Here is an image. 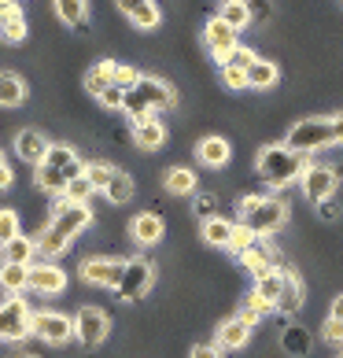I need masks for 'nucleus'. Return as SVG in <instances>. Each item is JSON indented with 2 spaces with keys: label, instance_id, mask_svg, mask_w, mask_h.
<instances>
[{
  "label": "nucleus",
  "instance_id": "nucleus-18",
  "mask_svg": "<svg viewBox=\"0 0 343 358\" xmlns=\"http://www.w3.org/2000/svg\"><path fill=\"white\" fill-rule=\"evenodd\" d=\"M133 144L140 152H159L166 144V122H163V118H155V115L133 122Z\"/></svg>",
  "mask_w": 343,
  "mask_h": 358
},
{
  "label": "nucleus",
  "instance_id": "nucleus-15",
  "mask_svg": "<svg viewBox=\"0 0 343 358\" xmlns=\"http://www.w3.org/2000/svg\"><path fill=\"white\" fill-rule=\"evenodd\" d=\"M48 148H52V141L41 134V129H22V134H15V155L30 166H41Z\"/></svg>",
  "mask_w": 343,
  "mask_h": 358
},
{
  "label": "nucleus",
  "instance_id": "nucleus-33",
  "mask_svg": "<svg viewBox=\"0 0 343 358\" xmlns=\"http://www.w3.org/2000/svg\"><path fill=\"white\" fill-rule=\"evenodd\" d=\"M56 15L67 26L85 30V26H89V4H85V0H56Z\"/></svg>",
  "mask_w": 343,
  "mask_h": 358
},
{
  "label": "nucleus",
  "instance_id": "nucleus-54",
  "mask_svg": "<svg viewBox=\"0 0 343 358\" xmlns=\"http://www.w3.org/2000/svg\"><path fill=\"white\" fill-rule=\"evenodd\" d=\"M22 358H37V355H22Z\"/></svg>",
  "mask_w": 343,
  "mask_h": 358
},
{
  "label": "nucleus",
  "instance_id": "nucleus-20",
  "mask_svg": "<svg viewBox=\"0 0 343 358\" xmlns=\"http://www.w3.org/2000/svg\"><path fill=\"white\" fill-rule=\"evenodd\" d=\"M281 273H284V292H281L277 310H281V314H299L302 310V299H307V288H302L299 273L292 266H281Z\"/></svg>",
  "mask_w": 343,
  "mask_h": 358
},
{
  "label": "nucleus",
  "instance_id": "nucleus-12",
  "mask_svg": "<svg viewBox=\"0 0 343 358\" xmlns=\"http://www.w3.org/2000/svg\"><path fill=\"white\" fill-rule=\"evenodd\" d=\"M203 45H207L210 56L226 67V59L233 56V48L240 45V41H236V30H229V26L214 15V19H207V26H203Z\"/></svg>",
  "mask_w": 343,
  "mask_h": 358
},
{
  "label": "nucleus",
  "instance_id": "nucleus-48",
  "mask_svg": "<svg viewBox=\"0 0 343 358\" xmlns=\"http://www.w3.org/2000/svg\"><path fill=\"white\" fill-rule=\"evenodd\" d=\"M318 215H321L325 222L340 218V203H336V196H333V200H321V203H318Z\"/></svg>",
  "mask_w": 343,
  "mask_h": 358
},
{
  "label": "nucleus",
  "instance_id": "nucleus-3",
  "mask_svg": "<svg viewBox=\"0 0 343 358\" xmlns=\"http://www.w3.org/2000/svg\"><path fill=\"white\" fill-rule=\"evenodd\" d=\"M236 210H240V225H247L255 236H270L284 229L288 215H292V207L281 196H244Z\"/></svg>",
  "mask_w": 343,
  "mask_h": 358
},
{
  "label": "nucleus",
  "instance_id": "nucleus-53",
  "mask_svg": "<svg viewBox=\"0 0 343 358\" xmlns=\"http://www.w3.org/2000/svg\"><path fill=\"white\" fill-rule=\"evenodd\" d=\"M4 163H8V159H4V152H0V166H4Z\"/></svg>",
  "mask_w": 343,
  "mask_h": 358
},
{
  "label": "nucleus",
  "instance_id": "nucleus-56",
  "mask_svg": "<svg viewBox=\"0 0 343 358\" xmlns=\"http://www.w3.org/2000/svg\"><path fill=\"white\" fill-rule=\"evenodd\" d=\"M340 358H343V355H340Z\"/></svg>",
  "mask_w": 343,
  "mask_h": 358
},
{
  "label": "nucleus",
  "instance_id": "nucleus-35",
  "mask_svg": "<svg viewBox=\"0 0 343 358\" xmlns=\"http://www.w3.org/2000/svg\"><path fill=\"white\" fill-rule=\"evenodd\" d=\"M92 196H96V189H92V181L82 174V178H74V181L67 185V192H63L59 200H63V203H89Z\"/></svg>",
  "mask_w": 343,
  "mask_h": 358
},
{
  "label": "nucleus",
  "instance_id": "nucleus-29",
  "mask_svg": "<svg viewBox=\"0 0 343 358\" xmlns=\"http://www.w3.org/2000/svg\"><path fill=\"white\" fill-rule=\"evenodd\" d=\"M133 192H137L133 178H129L126 170H118V166H115V174H111V185H108V189H103V196H108V203L122 207V203H129V200H133Z\"/></svg>",
  "mask_w": 343,
  "mask_h": 358
},
{
  "label": "nucleus",
  "instance_id": "nucleus-47",
  "mask_svg": "<svg viewBox=\"0 0 343 358\" xmlns=\"http://www.w3.org/2000/svg\"><path fill=\"white\" fill-rule=\"evenodd\" d=\"M244 307H247V310H255L258 317H266V314H273V310H277L273 303H266V299H258L255 292H251V296H247V303H244Z\"/></svg>",
  "mask_w": 343,
  "mask_h": 358
},
{
  "label": "nucleus",
  "instance_id": "nucleus-8",
  "mask_svg": "<svg viewBox=\"0 0 343 358\" xmlns=\"http://www.w3.org/2000/svg\"><path fill=\"white\" fill-rule=\"evenodd\" d=\"M34 336L45 340V343H52V348H63V343L78 340L74 317L59 314V310H37V314H34Z\"/></svg>",
  "mask_w": 343,
  "mask_h": 358
},
{
  "label": "nucleus",
  "instance_id": "nucleus-44",
  "mask_svg": "<svg viewBox=\"0 0 343 358\" xmlns=\"http://www.w3.org/2000/svg\"><path fill=\"white\" fill-rule=\"evenodd\" d=\"M247 11H251V22H270L273 19V0H247Z\"/></svg>",
  "mask_w": 343,
  "mask_h": 358
},
{
  "label": "nucleus",
  "instance_id": "nucleus-11",
  "mask_svg": "<svg viewBox=\"0 0 343 358\" xmlns=\"http://www.w3.org/2000/svg\"><path fill=\"white\" fill-rule=\"evenodd\" d=\"M122 270H126V259H85L82 262V281L85 285H96V288H115L122 281Z\"/></svg>",
  "mask_w": 343,
  "mask_h": 358
},
{
  "label": "nucleus",
  "instance_id": "nucleus-51",
  "mask_svg": "<svg viewBox=\"0 0 343 358\" xmlns=\"http://www.w3.org/2000/svg\"><path fill=\"white\" fill-rule=\"evenodd\" d=\"M328 317H336V322H343V296L333 299V307H328Z\"/></svg>",
  "mask_w": 343,
  "mask_h": 358
},
{
  "label": "nucleus",
  "instance_id": "nucleus-50",
  "mask_svg": "<svg viewBox=\"0 0 343 358\" xmlns=\"http://www.w3.org/2000/svg\"><path fill=\"white\" fill-rule=\"evenodd\" d=\"M333 144H343V111L333 115Z\"/></svg>",
  "mask_w": 343,
  "mask_h": 358
},
{
  "label": "nucleus",
  "instance_id": "nucleus-41",
  "mask_svg": "<svg viewBox=\"0 0 343 358\" xmlns=\"http://www.w3.org/2000/svg\"><path fill=\"white\" fill-rule=\"evenodd\" d=\"M221 85H226V89H233V92L247 89V71H236V67H221Z\"/></svg>",
  "mask_w": 343,
  "mask_h": 358
},
{
  "label": "nucleus",
  "instance_id": "nucleus-34",
  "mask_svg": "<svg viewBox=\"0 0 343 358\" xmlns=\"http://www.w3.org/2000/svg\"><path fill=\"white\" fill-rule=\"evenodd\" d=\"M281 348H284V355H295V358L310 355V333L302 325H288L281 333Z\"/></svg>",
  "mask_w": 343,
  "mask_h": 358
},
{
  "label": "nucleus",
  "instance_id": "nucleus-38",
  "mask_svg": "<svg viewBox=\"0 0 343 358\" xmlns=\"http://www.w3.org/2000/svg\"><path fill=\"white\" fill-rule=\"evenodd\" d=\"M111 174H115V166H108V163H85V178L92 181L96 192H103L111 185Z\"/></svg>",
  "mask_w": 343,
  "mask_h": 358
},
{
  "label": "nucleus",
  "instance_id": "nucleus-37",
  "mask_svg": "<svg viewBox=\"0 0 343 358\" xmlns=\"http://www.w3.org/2000/svg\"><path fill=\"white\" fill-rule=\"evenodd\" d=\"M15 236H22V229H19V215H15L11 207H0V248L11 244Z\"/></svg>",
  "mask_w": 343,
  "mask_h": 358
},
{
  "label": "nucleus",
  "instance_id": "nucleus-49",
  "mask_svg": "<svg viewBox=\"0 0 343 358\" xmlns=\"http://www.w3.org/2000/svg\"><path fill=\"white\" fill-rule=\"evenodd\" d=\"M11 185H15V170H11V166L4 163V166H0V192L11 189Z\"/></svg>",
  "mask_w": 343,
  "mask_h": 358
},
{
  "label": "nucleus",
  "instance_id": "nucleus-40",
  "mask_svg": "<svg viewBox=\"0 0 343 358\" xmlns=\"http://www.w3.org/2000/svg\"><path fill=\"white\" fill-rule=\"evenodd\" d=\"M258 56H255V52L251 48H244V45H236L233 48V56L226 59V67H236V71H247V67H251V63H255Z\"/></svg>",
  "mask_w": 343,
  "mask_h": 358
},
{
  "label": "nucleus",
  "instance_id": "nucleus-52",
  "mask_svg": "<svg viewBox=\"0 0 343 358\" xmlns=\"http://www.w3.org/2000/svg\"><path fill=\"white\" fill-rule=\"evenodd\" d=\"M240 317H244V322H247V325H251V329H255V325L262 322V317H258L255 310H247V307H240Z\"/></svg>",
  "mask_w": 343,
  "mask_h": 358
},
{
  "label": "nucleus",
  "instance_id": "nucleus-43",
  "mask_svg": "<svg viewBox=\"0 0 343 358\" xmlns=\"http://www.w3.org/2000/svg\"><path fill=\"white\" fill-rule=\"evenodd\" d=\"M321 336H325V343H333V348H343V322H336V317H325Z\"/></svg>",
  "mask_w": 343,
  "mask_h": 358
},
{
  "label": "nucleus",
  "instance_id": "nucleus-13",
  "mask_svg": "<svg viewBox=\"0 0 343 358\" xmlns=\"http://www.w3.org/2000/svg\"><path fill=\"white\" fill-rule=\"evenodd\" d=\"M63 288H67V273H63L56 262L37 259L30 266V292H37V296H59Z\"/></svg>",
  "mask_w": 343,
  "mask_h": 358
},
{
  "label": "nucleus",
  "instance_id": "nucleus-5",
  "mask_svg": "<svg viewBox=\"0 0 343 358\" xmlns=\"http://www.w3.org/2000/svg\"><path fill=\"white\" fill-rule=\"evenodd\" d=\"M328 144H333V118H321V115L299 118L284 137V148H292L299 155H314V152L328 148Z\"/></svg>",
  "mask_w": 343,
  "mask_h": 358
},
{
  "label": "nucleus",
  "instance_id": "nucleus-36",
  "mask_svg": "<svg viewBox=\"0 0 343 358\" xmlns=\"http://www.w3.org/2000/svg\"><path fill=\"white\" fill-rule=\"evenodd\" d=\"M255 244H258V236L247 229V225L236 222V229H233V236H229V248H226V251H233V255L240 259V255H247V251H251Z\"/></svg>",
  "mask_w": 343,
  "mask_h": 358
},
{
  "label": "nucleus",
  "instance_id": "nucleus-32",
  "mask_svg": "<svg viewBox=\"0 0 343 358\" xmlns=\"http://www.w3.org/2000/svg\"><path fill=\"white\" fill-rule=\"evenodd\" d=\"M218 19L229 26V30L240 34L247 22H251V11H247V0H226V4L218 8Z\"/></svg>",
  "mask_w": 343,
  "mask_h": 358
},
{
  "label": "nucleus",
  "instance_id": "nucleus-55",
  "mask_svg": "<svg viewBox=\"0 0 343 358\" xmlns=\"http://www.w3.org/2000/svg\"><path fill=\"white\" fill-rule=\"evenodd\" d=\"M0 4H4V0H0Z\"/></svg>",
  "mask_w": 343,
  "mask_h": 358
},
{
  "label": "nucleus",
  "instance_id": "nucleus-45",
  "mask_svg": "<svg viewBox=\"0 0 343 358\" xmlns=\"http://www.w3.org/2000/svg\"><path fill=\"white\" fill-rule=\"evenodd\" d=\"M100 103H103V108H111V111H122V108H126V89L111 85V89L100 96Z\"/></svg>",
  "mask_w": 343,
  "mask_h": 358
},
{
  "label": "nucleus",
  "instance_id": "nucleus-6",
  "mask_svg": "<svg viewBox=\"0 0 343 358\" xmlns=\"http://www.w3.org/2000/svg\"><path fill=\"white\" fill-rule=\"evenodd\" d=\"M152 285H155V262L137 255V259H126V270H122V281L115 285V296L122 303H137L152 292Z\"/></svg>",
  "mask_w": 343,
  "mask_h": 358
},
{
  "label": "nucleus",
  "instance_id": "nucleus-9",
  "mask_svg": "<svg viewBox=\"0 0 343 358\" xmlns=\"http://www.w3.org/2000/svg\"><path fill=\"white\" fill-rule=\"evenodd\" d=\"M299 185H302V196H307V200L318 207L321 200H333V196H336V189H340V174H336L333 166L310 163L307 170H302Z\"/></svg>",
  "mask_w": 343,
  "mask_h": 358
},
{
  "label": "nucleus",
  "instance_id": "nucleus-17",
  "mask_svg": "<svg viewBox=\"0 0 343 358\" xmlns=\"http://www.w3.org/2000/svg\"><path fill=\"white\" fill-rule=\"evenodd\" d=\"M251 333H255V329L247 325L240 314H236V317H226V322L218 325V336H214V343H218L221 351H240V348H247V340H251Z\"/></svg>",
  "mask_w": 343,
  "mask_h": 358
},
{
  "label": "nucleus",
  "instance_id": "nucleus-19",
  "mask_svg": "<svg viewBox=\"0 0 343 358\" xmlns=\"http://www.w3.org/2000/svg\"><path fill=\"white\" fill-rule=\"evenodd\" d=\"M196 155H200V163L207 170H226L229 166V159H233V148H229V141L226 137H203L200 144H196Z\"/></svg>",
  "mask_w": 343,
  "mask_h": 358
},
{
  "label": "nucleus",
  "instance_id": "nucleus-7",
  "mask_svg": "<svg viewBox=\"0 0 343 358\" xmlns=\"http://www.w3.org/2000/svg\"><path fill=\"white\" fill-rule=\"evenodd\" d=\"M26 336H34V310L22 296H8L0 303V340L19 343Z\"/></svg>",
  "mask_w": 343,
  "mask_h": 358
},
{
  "label": "nucleus",
  "instance_id": "nucleus-2",
  "mask_svg": "<svg viewBox=\"0 0 343 358\" xmlns=\"http://www.w3.org/2000/svg\"><path fill=\"white\" fill-rule=\"evenodd\" d=\"M307 166H310L307 155L284 148V141L281 144H266V148H258V155H255L258 178L266 185H273V189H288V185H295Z\"/></svg>",
  "mask_w": 343,
  "mask_h": 358
},
{
  "label": "nucleus",
  "instance_id": "nucleus-22",
  "mask_svg": "<svg viewBox=\"0 0 343 358\" xmlns=\"http://www.w3.org/2000/svg\"><path fill=\"white\" fill-rule=\"evenodd\" d=\"M115 67H118L115 59H100L96 67H92V71L85 74V82H82V85H85L89 96H96V100H100L103 92H108V89L115 85Z\"/></svg>",
  "mask_w": 343,
  "mask_h": 358
},
{
  "label": "nucleus",
  "instance_id": "nucleus-25",
  "mask_svg": "<svg viewBox=\"0 0 343 358\" xmlns=\"http://www.w3.org/2000/svg\"><path fill=\"white\" fill-rule=\"evenodd\" d=\"M0 288L8 296H22L30 288V266H15V262H0Z\"/></svg>",
  "mask_w": 343,
  "mask_h": 358
},
{
  "label": "nucleus",
  "instance_id": "nucleus-1",
  "mask_svg": "<svg viewBox=\"0 0 343 358\" xmlns=\"http://www.w3.org/2000/svg\"><path fill=\"white\" fill-rule=\"evenodd\" d=\"M89 225H92L89 203H63V200H56V210H52L48 225L34 236V241H37V255L52 262L56 255H63V251L71 248L74 236H82Z\"/></svg>",
  "mask_w": 343,
  "mask_h": 358
},
{
  "label": "nucleus",
  "instance_id": "nucleus-28",
  "mask_svg": "<svg viewBox=\"0 0 343 358\" xmlns=\"http://www.w3.org/2000/svg\"><path fill=\"white\" fill-rule=\"evenodd\" d=\"M163 185H166L170 196H192L200 181H196V174H192L189 166H170L166 174H163Z\"/></svg>",
  "mask_w": 343,
  "mask_h": 358
},
{
  "label": "nucleus",
  "instance_id": "nucleus-10",
  "mask_svg": "<svg viewBox=\"0 0 343 358\" xmlns=\"http://www.w3.org/2000/svg\"><path fill=\"white\" fill-rule=\"evenodd\" d=\"M74 333H78V343H82V348H100V343L108 340V333H111L108 310L82 307V310H78V317H74Z\"/></svg>",
  "mask_w": 343,
  "mask_h": 358
},
{
  "label": "nucleus",
  "instance_id": "nucleus-27",
  "mask_svg": "<svg viewBox=\"0 0 343 358\" xmlns=\"http://www.w3.org/2000/svg\"><path fill=\"white\" fill-rule=\"evenodd\" d=\"M26 100V82L15 71H0V108H19Z\"/></svg>",
  "mask_w": 343,
  "mask_h": 358
},
{
  "label": "nucleus",
  "instance_id": "nucleus-14",
  "mask_svg": "<svg viewBox=\"0 0 343 358\" xmlns=\"http://www.w3.org/2000/svg\"><path fill=\"white\" fill-rule=\"evenodd\" d=\"M115 4L137 30H155V26L163 22V11H159L155 0H115Z\"/></svg>",
  "mask_w": 343,
  "mask_h": 358
},
{
  "label": "nucleus",
  "instance_id": "nucleus-46",
  "mask_svg": "<svg viewBox=\"0 0 343 358\" xmlns=\"http://www.w3.org/2000/svg\"><path fill=\"white\" fill-rule=\"evenodd\" d=\"M189 358H226V351H221L218 343H196L189 351Z\"/></svg>",
  "mask_w": 343,
  "mask_h": 358
},
{
  "label": "nucleus",
  "instance_id": "nucleus-4",
  "mask_svg": "<svg viewBox=\"0 0 343 358\" xmlns=\"http://www.w3.org/2000/svg\"><path fill=\"white\" fill-rule=\"evenodd\" d=\"M177 103V92L170 82H163V78H148V74H140V82L126 92V115H129V122H140V118H148L155 115L159 108H174Z\"/></svg>",
  "mask_w": 343,
  "mask_h": 358
},
{
  "label": "nucleus",
  "instance_id": "nucleus-31",
  "mask_svg": "<svg viewBox=\"0 0 343 358\" xmlns=\"http://www.w3.org/2000/svg\"><path fill=\"white\" fill-rule=\"evenodd\" d=\"M255 296L258 299H266V303H281V292H284V273H281V266H277L273 273H262V277H255Z\"/></svg>",
  "mask_w": 343,
  "mask_h": 358
},
{
  "label": "nucleus",
  "instance_id": "nucleus-26",
  "mask_svg": "<svg viewBox=\"0 0 343 358\" xmlns=\"http://www.w3.org/2000/svg\"><path fill=\"white\" fill-rule=\"evenodd\" d=\"M281 82V67L270 59H255L251 67H247V89H273Z\"/></svg>",
  "mask_w": 343,
  "mask_h": 358
},
{
  "label": "nucleus",
  "instance_id": "nucleus-16",
  "mask_svg": "<svg viewBox=\"0 0 343 358\" xmlns=\"http://www.w3.org/2000/svg\"><path fill=\"white\" fill-rule=\"evenodd\" d=\"M163 233H166V225H163V218L155 215V210L133 215V222H129V236H133V244H140V248L159 244V241H163Z\"/></svg>",
  "mask_w": 343,
  "mask_h": 358
},
{
  "label": "nucleus",
  "instance_id": "nucleus-30",
  "mask_svg": "<svg viewBox=\"0 0 343 358\" xmlns=\"http://www.w3.org/2000/svg\"><path fill=\"white\" fill-rule=\"evenodd\" d=\"M240 266L247 270V273H255V277H262V273H273L277 266H273V251L266 248V244H255L251 251H247V255H240Z\"/></svg>",
  "mask_w": 343,
  "mask_h": 358
},
{
  "label": "nucleus",
  "instance_id": "nucleus-21",
  "mask_svg": "<svg viewBox=\"0 0 343 358\" xmlns=\"http://www.w3.org/2000/svg\"><path fill=\"white\" fill-rule=\"evenodd\" d=\"M34 185L41 192H48V196H59L67 192V185H71V174L67 170H56V166H48V163H41V166H34Z\"/></svg>",
  "mask_w": 343,
  "mask_h": 358
},
{
  "label": "nucleus",
  "instance_id": "nucleus-23",
  "mask_svg": "<svg viewBox=\"0 0 343 358\" xmlns=\"http://www.w3.org/2000/svg\"><path fill=\"white\" fill-rule=\"evenodd\" d=\"M0 259L15 262V266H34V262H37V241H34V236H15L11 244L0 248Z\"/></svg>",
  "mask_w": 343,
  "mask_h": 358
},
{
  "label": "nucleus",
  "instance_id": "nucleus-39",
  "mask_svg": "<svg viewBox=\"0 0 343 358\" xmlns=\"http://www.w3.org/2000/svg\"><path fill=\"white\" fill-rule=\"evenodd\" d=\"M192 215H200V222L218 218V196H210V192H196V200H192Z\"/></svg>",
  "mask_w": 343,
  "mask_h": 358
},
{
  "label": "nucleus",
  "instance_id": "nucleus-24",
  "mask_svg": "<svg viewBox=\"0 0 343 358\" xmlns=\"http://www.w3.org/2000/svg\"><path fill=\"white\" fill-rule=\"evenodd\" d=\"M233 229H236V222H229L226 215H218L210 222H200V236H203V244H210V248H229Z\"/></svg>",
  "mask_w": 343,
  "mask_h": 358
},
{
  "label": "nucleus",
  "instance_id": "nucleus-42",
  "mask_svg": "<svg viewBox=\"0 0 343 358\" xmlns=\"http://www.w3.org/2000/svg\"><path fill=\"white\" fill-rule=\"evenodd\" d=\"M137 82H140V71H137V67H122V63L115 67V85H118V89H126V92H129Z\"/></svg>",
  "mask_w": 343,
  "mask_h": 358
}]
</instances>
